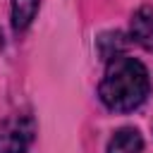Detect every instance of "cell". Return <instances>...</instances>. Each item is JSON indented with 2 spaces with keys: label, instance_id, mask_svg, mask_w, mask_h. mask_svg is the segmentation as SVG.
<instances>
[{
  "label": "cell",
  "instance_id": "3",
  "mask_svg": "<svg viewBox=\"0 0 153 153\" xmlns=\"http://www.w3.org/2000/svg\"><path fill=\"white\" fill-rule=\"evenodd\" d=\"M129 36L143 50L153 53V5L139 7L129 19Z\"/></svg>",
  "mask_w": 153,
  "mask_h": 153
},
{
  "label": "cell",
  "instance_id": "2",
  "mask_svg": "<svg viewBox=\"0 0 153 153\" xmlns=\"http://www.w3.org/2000/svg\"><path fill=\"white\" fill-rule=\"evenodd\" d=\"M36 139V120L29 112H12L0 120V153H26Z\"/></svg>",
  "mask_w": 153,
  "mask_h": 153
},
{
  "label": "cell",
  "instance_id": "4",
  "mask_svg": "<svg viewBox=\"0 0 153 153\" xmlns=\"http://www.w3.org/2000/svg\"><path fill=\"white\" fill-rule=\"evenodd\" d=\"M141 148H143L141 131L136 127H120L110 136L105 153H141Z\"/></svg>",
  "mask_w": 153,
  "mask_h": 153
},
{
  "label": "cell",
  "instance_id": "1",
  "mask_svg": "<svg viewBox=\"0 0 153 153\" xmlns=\"http://www.w3.org/2000/svg\"><path fill=\"white\" fill-rule=\"evenodd\" d=\"M151 93V74L146 65L129 55H115L108 60L103 79L98 84L100 103L112 112H131L146 103Z\"/></svg>",
  "mask_w": 153,
  "mask_h": 153
},
{
  "label": "cell",
  "instance_id": "5",
  "mask_svg": "<svg viewBox=\"0 0 153 153\" xmlns=\"http://www.w3.org/2000/svg\"><path fill=\"white\" fill-rule=\"evenodd\" d=\"M38 7H41V0H12L10 17H12L14 33H24L31 26V22L38 14Z\"/></svg>",
  "mask_w": 153,
  "mask_h": 153
}]
</instances>
